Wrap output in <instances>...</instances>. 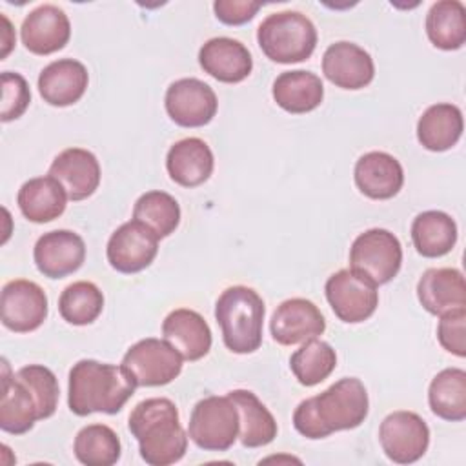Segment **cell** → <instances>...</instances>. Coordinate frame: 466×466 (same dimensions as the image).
<instances>
[{"label": "cell", "instance_id": "obj_23", "mask_svg": "<svg viewBox=\"0 0 466 466\" xmlns=\"http://www.w3.org/2000/svg\"><path fill=\"white\" fill-rule=\"evenodd\" d=\"M162 335L184 360H198L211 350V329L204 317L187 308L173 309L162 322Z\"/></svg>", "mask_w": 466, "mask_h": 466}, {"label": "cell", "instance_id": "obj_29", "mask_svg": "<svg viewBox=\"0 0 466 466\" xmlns=\"http://www.w3.org/2000/svg\"><path fill=\"white\" fill-rule=\"evenodd\" d=\"M238 413V439L246 448H260L277 437V420L249 390L228 393Z\"/></svg>", "mask_w": 466, "mask_h": 466}, {"label": "cell", "instance_id": "obj_7", "mask_svg": "<svg viewBox=\"0 0 466 466\" xmlns=\"http://www.w3.org/2000/svg\"><path fill=\"white\" fill-rule=\"evenodd\" d=\"M402 264L400 240L384 228L360 233L350 248V269L368 277L375 286L388 284L397 277Z\"/></svg>", "mask_w": 466, "mask_h": 466}, {"label": "cell", "instance_id": "obj_41", "mask_svg": "<svg viewBox=\"0 0 466 466\" xmlns=\"http://www.w3.org/2000/svg\"><path fill=\"white\" fill-rule=\"evenodd\" d=\"M2 20H4V24H5V29H4V51H2V58H5V55L9 53V47L13 46V42H11V40H7V35L11 33V24H9V20H7L5 16H2Z\"/></svg>", "mask_w": 466, "mask_h": 466}, {"label": "cell", "instance_id": "obj_30", "mask_svg": "<svg viewBox=\"0 0 466 466\" xmlns=\"http://www.w3.org/2000/svg\"><path fill=\"white\" fill-rule=\"evenodd\" d=\"M411 240L419 255L426 258L444 257L457 242V224L444 211H422L411 222Z\"/></svg>", "mask_w": 466, "mask_h": 466}, {"label": "cell", "instance_id": "obj_27", "mask_svg": "<svg viewBox=\"0 0 466 466\" xmlns=\"http://www.w3.org/2000/svg\"><path fill=\"white\" fill-rule=\"evenodd\" d=\"M462 111L450 102L430 106L417 122V140L428 151L451 149L462 137Z\"/></svg>", "mask_w": 466, "mask_h": 466}, {"label": "cell", "instance_id": "obj_31", "mask_svg": "<svg viewBox=\"0 0 466 466\" xmlns=\"http://www.w3.org/2000/svg\"><path fill=\"white\" fill-rule=\"evenodd\" d=\"M430 42L444 51H455L466 42V7L459 0H439L426 15Z\"/></svg>", "mask_w": 466, "mask_h": 466}, {"label": "cell", "instance_id": "obj_11", "mask_svg": "<svg viewBox=\"0 0 466 466\" xmlns=\"http://www.w3.org/2000/svg\"><path fill=\"white\" fill-rule=\"evenodd\" d=\"M158 253V237L142 222L129 220L118 226L106 248L107 262L113 269L124 275L146 269Z\"/></svg>", "mask_w": 466, "mask_h": 466}, {"label": "cell", "instance_id": "obj_28", "mask_svg": "<svg viewBox=\"0 0 466 466\" xmlns=\"http://www.w3.org/2000/svg\"><path fill=\"white\" fill-rule=\"evenodd\" d=\"M16 204L29 222L44 224L58 218L66 211L67 195L53 177H35L22 184Z\"/></svg>", "mask_w": 466, "mask_h": 466}, {"label": "cell", "instance_id": "obj_3", "mask_svg": "<svg viewBox=\"0 0 466 466\" xmlns=\"http://www.w3.org/2000/svg\"><path fill=\"white\" fill-rule=\"evenodd\" d=\"M127 428L138 441L142 461L149 466H169L186 455L187 433L178 420L175 402L166 397L138 402L129 413Z\"/></svg>", "mask_w": 466, "mask_h": 466}, {"label": "cell", "instance_id": "obj_25", "mask_svg": "<svg viewBox=\"0 0 466 466\" xmlns=\"http://www.w3.org/2000/svg\"><path fill=\"white\" fill-rule=\"evenodd\" d=\"M2 375V399H0V428L11 435H22L29 431L36 420H40L38 406L25 388V384L13 373L5 360Z\"/></svg>", "mask_w": 466, "mask_h": 466}, {"label": "cell", "instance_id": "obj_13", "mask_svg": "<svg viewBox=\"0 0 466 466\" xmlns=\"http://www.w3.org/2000/svg\"><path fill=\"white\" fill-rule=\"evenodd\" d=\"M166 111L182 127H202L217 115L218 100L211 86L198 78H178L166 91Z\"/></svg>", "mask_w": 466, "mask_h": 466}, {"label": "cell", "instance_id": "obj_40", "mask_svg": "<svg viewBox=\"0 0 466 466\" xmlns=\"http://www.w3.org/2000/svg\"><path fill=\"white\" fill-rule=\"evenodd\" d=\"M260 5V2L253 0H217L213 4V11L222 24L242 25L257 15Z\"/></svg>", "mask_w": 466, "mask_h": 466}, {"label": "cell", "instance_id": "obj_2", "mask_svg": "<svg viewBox=\"0 0 466 466\" xmlns=\"http://www.w3.org/2000/svg\"><path fill=\"white\" fill-rule=\"evenodd\" d=\"M135 380L120 364L82 359L69 370L67 406L78 415L118 413L135 393Z\"/></svg>", "mask_w": 466, "mask_h": 466}, {"label": "cell", "instance_id": "obj_5", "mask_svg": "<svg viewBox=\"0 0 466 466\" xmlns=\"http://www.w3.org/2000/svg\"><path fill=\"white\" fill-rule=\"evenodd\" d=\"M317 38L313 22L300 11L271 13L257 29L258 47L277 64L308 60L317 47Z\"/></svg>", "mask_w": 466, "mask_h": 466}, {"label": "cell", "instance_id": "obj_39", "mask_svg": "<svg viewBox=\"0 0 466 466\" xmlns=\"http://www.w3.org/2000/svg\"><path fill=\"white\" fill-rule=\"evenodd\" d=\"M437 339L446 351L461 359L466 357V308H457L441 315Z\"/></svg>", "mask_w": 466, "mask_h": 466}, {"label": "cell", "instance_id": "obj_4", "mask_svg": "<svg viewBox=\"0 0 466 466\" xmlns=\"http://www.w3.org/2000/svg\"><path fill=\"white\" fill-rule=\"evenodd\" d=\"M266 306L262 297L248 286L226 288L215 304V319L224 346L238 355L253 353L262 344Z\"/></svg>", "mask_w": 466, "mask_h": 466}, {"label": "cell", "instance_id": "obj_16", "mask_svg": "<svg viewBox=\"0 0 466 466\" xmlns=\"http://www.w3.org/2000/svg\"><path fill=\"white\" fill-rule=\"evenodd\" d=\"M324 76L340 89H362L371 84L375 76V64L371 55L348 40L328 46L322 55Z\"/></svg>", "mask_w": 466, "mask_h": 466}, {"label": "cell", "instance_id": "obj_9", "mask_svg": "<svg viewBox=\"0 0 466 466\" xmlns=\"http://www.w3.org/2000/svg\"><path fill=\"white\" fill-rule=\"evenodd\" d=\"M324 291L333 313L346 324L368 320L379 306L377 286L353 269H339L333 273L326 280Z\"/></svg>", "mask_w": 466, "mask_h": 466}, {"label": "cell", "instance_id": "obj_34", "mask_svg": "<svg viewBox=\"0 0 466 466\" xmlns=\"http://www.w3.org/2000/svg\"><path fill=\"white\" fill-rule=\"evenodd\" d=\"M337 366V353L331 344L309 339L289 357V368L302 386H317L326 380Z\"/></svg>", "mask_w": 466, "mask_h": 466}, {"label": "cell", "instance_id": "obj_35", "mask_svg": "<svg viewBox=\"0 0 466 466\" xmlns=\"http://www.w3.org/2000/svg\"><path fill=\"white\" fill-rule=\"evenodd\" d=\"M133 218L147 226L158 238H164L177 229L180 222V206L173 195L153 189L137 198Z\"/></svg>", "mask_w": 466, "mask_h": 466}, {"label": "cell", "instance_id": "obj_26", "mask_svg": "<svg viewBox=\"0 0 466 466\" xmlns=\"http://www.w3.org/2000/svg\"><path fill=\"white\" fill-rule=\"evenodd\" d=\"M273 100L288 113L302 115L317 109L324 98V86L319 75L304 69L280 73L271 87Z\"/></svg>", "mask_w": 466, "mask_h": 466}, {"label": "cell", "instance_id": "obj_12", "mask_svg": "<svg viewBox=\"0 0 466 466\" xmlns=\"http://www.w3.org/2000/svg\"><path fill=\"white\" fill-rule=\"evenodd\" d=\"M2 324L15 333L38 329L47 317V295L33 280L15 279L4 284L0 297Z\"/></svg>", "mask_w": 466, "mask_h": 466}, {"label": "cell", "instance_id": "obj_10", "mask_svg": "<svg viewBox=\"0 0 466 466\" xmlns=\"http://www.w3.org/2000/svg\"><path fill=\"white\" fill-rule=\"evenodd\" d=\"M379 442L390 461L397 464H411L426 453L430 428L419 413L399 410L386 415L380 422Z\"/></svg>", "mask_w": 466, "mask_h": 466}, {"label": "cell", "instance_id": "obj_14", "mask_svg": "<svg viewBox=\"0 0 466 466\" xmlns=\"http://www.w3.org/2000/svg\"><path fill=\"white\" fill-rule=\"evenodd\" d=\"M36 269L47 279H64L86 260L84 238L69 229H53L44 233L33 249Z\"/></svg>", "mask_w": 466, "mask_h": 466}, {"label": "cell", "instance_id": "obj_8", "mask_svg": "<svg viewBox=\"0 0 466 466\" xmlns=\"http://www.w3.org/2000/svg\"><path fill=\"white\" fill-rule=\"evenodd\" d=\"M182 355L162 339L147 337L135 342L124 355L122 366L137 386H164L182 371Z\"/></svg>", "mask_w": 466, "mask_h": 466}, {"label": "cell", "instance_id": "obj_37", "mask_svg": "<svg viewBox=\"0 0 466 466\" xmlns=\"http://www.w3.org/2000/svg\"><path fill=\"white\" fill-rule=\"evenodd\" d=\"M15 375L31 391V395L38 406L40 419L51 417L56 411L58 395H60L58 380H56L55 373L42 364H27V366H22L20 370H16Z\"/></svg>", "mask_w": 466, "mask_h": 466}, {"label": "cell", "instance_id": "obj_18", "mask_svg": "<svg viewBox=\"0 0 466 466\" xmlns=\"http://www.w3.org/2000/svg\"><path fill=\"white\" fill-rule=\"evenodd\" d=\"M47 175L64 187L69 200L78 202L96 191L100 184V164L91 151L67 147L53 158Z\"/></svg>", "mask_w": 466, "mask_h": 466}, {"label": "cell", "instance_id": "obj_17", "mask_svg": "<svg viewBox=\"0 0 466 466\" xmlns=\"http://www.w3.org/2000/svg\"><path fill=\"white\" fill-rule=\"evenodd\" d=\"M20 36L27 51L44 56L66 47L71 36V24L64 9L55 4H42L25 15Z\"/></svg>", "mask_w": 466, "mask_h": 466}, {"label": "cell", "instance_id": "obj_38", "mask_svg": "<svg viewBox=\"0 0 466 466\" xmlns=\"http://www.w3.org/2000/svg\"><path fill=\"white\" fill-rule=\"evenodd\" d=\"M2 80V111L0 120L11 122L24 115L31 102V91L25 78L20 73L4 71L0 75Z\"/></svg>", "mask_w": 466, "mask_h": 466}, {"label": "cell", "instance_id": "obj_32", "mask_svg": "<svg viewBox=\"0 0 466 466\" xmlns=\"http://www.w3.org/2000/svg\"><path fill=\"white\" fill-rule=\"evenodd\" d=\"M431 411L450 422L466 419V371L462 368H446L439 371L428 388Z\"/></svg>", "mask_w": 466, "mask_h": 466}, {"label": "cell", "instance_id": "obj_36", "mask_svg": "<svg viewBox=\"0 0 466 466\" xmlns=\"http://www.w3.org/2000/svg\"><path fill=\"white\" fill-rule=\"evenodd\" d=\"M104 309V295L100 288L89 280L69 284L58 299L62 319L73 326H87L98 319Z\"/></svg>", "mask_w": 466, "mask_h": 466}, {"label": "cell", "instance_id": "obj_1", "mask_svg": "<svg viewBox=\"0 0 466 466\" xmlns=\"http://www.w3.org/2000/svg\"><path fill=\"white\" fill-rule=\"evenodd\" d=\"M370 400L357 377H344L322 393L299 402L293 426L306 439H324L340 430H353L368 417Z\"/></svg>", "mask_w": 466, "mask_h": 466}, {"label": "cell", "instance_id": "obj_22", "mask_svg": "<svg viewBox=\"0 0 466 466\" xmlns=\"http://www.w3.org/2000/svg\"><path fill=\"white\" fill-rule=\"evenodd\" d=\"M417 299L431 315L466 308V282L457 268H430L417 282Z\"/></svg>", "mask_w": 466, "mask_h": 466}, {"label": "cell", "instance_id": "obj_33", "mask_svg": "<svg viewBox=\"0 0 466 466\" xmlns=\"http://www.w3.org/2000/svg\"><path fill=\"white\" fill-rule=\"evenodd\" d=\"M73 451L86 466H113L120 459L122 444L107 424H87L76 433Z\"/></svg>", "mask_w": 466, "mask_h": 466}, {"label": "cell", "instance_id": "obj_21", "mask_svg": "<svg viewBox=\"0 0 466 466\" xmlns=\"http://www.w3.org/2000/svg\"><path fill=\"white\" fill-rule=\"evenodd\" d=\"M87 82L89 75L82 62L75 58H58L40 71L38 93L49 106L66 107L84 96Z\"/></svg>", "mask_w": 466, "mask_h": 466}, {"label": "cell", "instance_id": "obj_24", "mask_svg": "<svg viewBox=\"0 0 466 466\" xmlns=\"http://www.w3.org/2000/svg\"><path fill=\"white\" fill-rule=\"evenodd\" d=\"M215 158L211 147L197 137L175 142L166 157V169L173 182L182 187H197L213 173Z\"/></svg>", "mask_w": 466, "mask_h": 466}, {"label": "cell", "instance_id": "obj_15", "mask_svg": "<svg viewBox=\"0 0 466 466\" xmlns=\"http://www.w3.org/2000/svg\"><path fill=\"white\" fill-rule=\"evenodd\" d=\"M269 329L275 342L293 346L322 335L326 320L311 300L293 297L277 306L269 320Z\"/></svg>", "mask_w": 466, "mask_h": 466}, {"label": "cell", "instance_id": "obj_19", "mask_svg": "<svg viewBox=\"0 0 466 466\" xmlns=\"http://www.w3.org/2000/svg\"><path fill=\"white\" fill-rule=\"evenodd\" d=\"M198 64L204 73L224 84L242 82L253 69L249 49L229 36H215L204 42L198 51Z\"/></svg>", "mask_w": 466, "mask_h": 466}, {"label": "cell", "instance_id": "obj_6", "mask_svg": "<svg viewBox=\"0 0 466 466\" xmlns=\"http://www.w3.org/2000/svg\"><path fill=\"white\" fill-rule=\"evenodd\" d=\"M187 437L206 451H226L238 437V413L228 395L200 399L189 415Z\"/></svg>", "mask_w": 466, "mask_h": 466}, {"label": "cell", "instance_id": "obj_20", "mask_svg": "<svg viewBox=\"0 0 466 466\" xmlns=\"http://www.w3.org/2000/svg\"><path fill=\"white\" fill-rule=\"evenodd\" d=\"M353 177L359 191L373 200L393 198L404 184L400 162L386 151H370L359 157Z\"/></svg>", "mask_w": 466, "mask_h": 466}]
</instances>
